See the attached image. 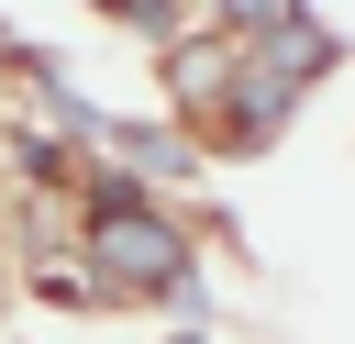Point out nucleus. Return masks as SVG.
<instances>
[{
  "instance_id": "obj_2",
  "label": "nucleus",
  "mask_w": 355,
  "mask_h": 344,
  "mask_svg": "<svg viewBox=\"0 0 355 344\" xmlns=\"http://www.w3.org/2000/svg\"><path fill=\"white\" fill-rule=\"evenodd\" d=\"M233 78H244V55L222 44V33H189V44H166V89L200 111V100H233Z\"/></svg>"
},
{
  "instance_id": "obj_1",
  "label": "nucleus",
  "mask_w": 355,
  "mask_h": 344,
  "mask_svg": "<svg viewBox=\"0 0 355 344\" xmlns=\"http://www.w3.org/2000/svg\"><path fill=\"white\" fill-rule=\"evenodd\" d=\"M89 277L100 289H178V300H200L189 289V233L166 211H144V200L89 211Z\"/></svg>"
},
{
  "instance_id": "obj_3",
  "label": "nucleus",
  "mask_w": 355,
  "mask_h": 344,
  "mask_svg": "<svg viewBox=\"0 0 355 344\" xmlns=\"http://www.w3.org/2000/svg\"><path fill=\"white\" fill-rule=\"evenodd\" d=\"M222 22H244V33H277V22H300V0H222Z\"/></svg>"
}]
</instances>
